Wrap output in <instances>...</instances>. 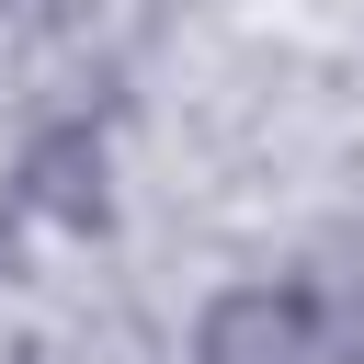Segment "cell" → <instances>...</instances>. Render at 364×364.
<instances>
[{"instance_id": "1", "label": "cell", "mask_w": 364, "mask_h": 364, "mask_svg": "<svg viewBox=\"0 0 364 364\" xmlns=\"http://www.w3.org/2000/svg\"><path fill=\"white\" fill-rule=\"evenodd\" d=\"M193 364H318V318H307V296H228L216 318H205V341H193Z\"/></svg>"}]
</instances>
